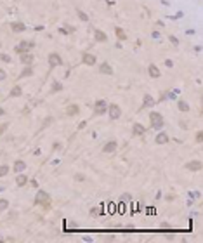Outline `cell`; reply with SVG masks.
I'll use <instances>...</instances> for the list:
<instances>
[{"instance_id": "obj_1", "label": "cell", "mask_w": 203, "mask_h": 243, "mask_svg": "<svg viewBox=\"0 0 203 243\" xmlns=\"http://www.w3.org/2000/svg\"><path fill=\"white\" fill-rule=\"evenodd\" d=\"M35 203L37 205H43L45 208L51 207V195L45 193V191H38L37 196H35Z\"/></svg>"}, {"instance_id": "obj_2", "label": "cell", "mask_w": 203, "mask_h": 243, "mask_svg": "<svg viewBox=\"0 0 203 243\" xmlns=\"http://www.w3.org/2000/svg\"><path fill=\"white\" fill-rule=\"evenodd\" d=\"M149 120H151V127H153V129H162V127H163V116L158 111L149 113Z\"/></svg>"}, {"instance_id": "obj_3", "label": "cell", "mask_w": 203, "mask_h": 243, "mask_svg": "<svg viewBox=\"0 0 203 243\" xmlns=\"http://www.w3.org/2000/svg\"><path fill=\"white\" fill-rule=\"evenodd\" d=\"M94 111L97 113V115H103V113L108 111V103L104 101V99H99V101H95V104H94Z\"/></svg>"}, {"instance_id": "obj_4", "label": "cell", "mask_w": 203, "mask_h": 243, "mask_svg": "<svg viewBox=\"0 0 203 243\" xmlns=\"http://www.w3.org/2000/svg\"><path fill=\"white\" fill-rule=\"evenodd\" d=\"M108 113H110L111 120H118V118L122 116V110H120L116 104H110V106H108Z\"/></svg>"}, {"instance_id": "obj_5", "label": "cell", "mask_w": 203, "mask_h": 243, "mask_svg": "<svg viewBox=\"0 0 203 243\" xmlns=\"http://www.w3.org/2000/svg\"><path fill=\"white\" fill-rule=\"evenodd\" d=\"M35 47V43L33 42H21L18 47H16V52H21V54H24V52H28L30 49H33Z\"/></svg>"}, {"instance_id": "obj_6", "label": "cell", "mask_w": 203, "mask_h": 243, "mask_svg": "<svg viewBox=\"0 0 203 243\" xmlns=\"http://www.w3.org/2000/svg\"><path fill=\"white\" fill-rule=\"evenodd\" d=\"M49 64H51V66H52V68H54V66H61V64H63V59H61V56H59V54H51V56H49Z\"/></svg>"}, {"instance_id": "obj_7", "label": "cell", "mask_w": 203, "mask_h": 243, "mask_svg": "<svg viewBox=\"0 0 203 243\" xmlns=\"http://www.w3.org/2000/svg\"><path fill=\"white\" fill-rule=\"evenodd\" d=\"M186 168H187V170H191V172H198V170L202 168V162H198V160L187 162V163H186Z\"/></svg>"}, {"instance_id": "obj_8", "label": "cell", "mask_w": 203, "mask_h": 243, "mask_svg": "<svg viewBox=\"0 0 203 243\" xmlns=\"http://www.w3.org/2000/svg\"><path fill=\"white\" fill-rule=\"evenodd\" d=\"M82 59H83V63H85L87 66H94V64L97 63L95 56H94V54H89V52H87V54H83V57H82Z\"/></svg>"}, {"instance_id": "obj_9", "label": "cell", "mask_w": 203, "mask_h": 243, "mask_svg": "<svg viewBox=\"0 0 203 243\" xmlns=\"http://www.w3.org/2000/svg\"><path fill=\"white\" fill-rule=\"evenodd\" d=\"M94 38L95 42H108V35L101 30H94Z\"/></svg>"}, {"instance_id": "obj_10", "label": "cell", "mask_w": 203, "mask_h": 243, "mask_svg": "<svg viewBox=\"0 0 203 243\" xmlns=\"http://www.w3.org/2000/svg\"><path fill=\"white\" fill-rule=\"evenodd\" d=\"M116 146H118L116 141H110V143L103 148V151H104V153H115V151H116Z\"/></svg>"}, {"instance_id": "obj_11", "label": "cell", "mask_w": 203, "mask_h": 243, "mask_svg": "<svg viewBox=\"0 0 203 243\" xmlns=\"http://www.w3.org/2000/svg\"><path fill=\"white\" fill-rule=\"evenodd\" d=\"M33 61H35V57L31 56V54H28V52H24V54L21 56V63H23V64H31Z\"/></svg>"}, {"instance_id": "obj_12", "label": "cell", "mask_w": 203, "mask_h": 243, "mask_svg": "<svg viewBox=\"0 0 203 243\" xmlns=\"http://www.w3.org/2000/svg\"><path fill=\"white\" fill-rule=\"evenodd\" d=\"M11 28H12V31H16V33H21V31H24V30H26V26H24L23 23H12V24H11Z\"/></svg>"}, {"instance_id": "obj_13", "label": "cell", "mask_w": 203, "mask_h": 243, "mask_svg": "<svg viewBox=\"0 0 203 243\" xmlns=\"http://www.w3.org/2000/svg\"><path fill=\"white\" fill-rule=\"evenodd\" d=\"M149 76H153V78H158V76L162 75V73H160V70H158V68H156V66H155V64H149Z\"/></svg>"}, {"instance_id": "obj_14", "label": "cell", "mask_w": 203, "mask_h": 243, "mask_svg": "<svg viewBox=\"0 0 203 243\" xmlns=\"http://www.w3.org/2000/svg\"><path fill=\"white\" fill-rule=\"evenodd\" d=\"M99 71H101L103 75H111V73H113V70H111V66L108 64V63H103V64H101V70H99Z\"/></svg>"}, {"instance_id": "obj_15", "label": "cell", "mask_w": 203, "mask_h": 243, "mask_svg": "<svg viewBox=\"0 0 203 243\" xmlns=\"http://www.w3.org/2000/svg\"><path fill=\"white\" fill-rule=\"evenodd\" d=\"M165 143H168V135H167L165 132H163V134H158V135H156V144H165Z\"/></svg>"}, {"instance_id": "obj_16", "label": "cell", "mask_w": 203, "mask_h": 243, "mask_svg": "<svg viewBox=\"0 0 203 243\" xmlns=\"http://www.w3.org/2000/svg\"><path fill=\"white\" fill-rule=\"evenodd\" d=\"M132 130H134V134H135V135H142V134H144V132H146V129H144V127H142V125H141V123H135V125H134V129H132Z\"/></svg>"}, {"instance_id": "obj_17", "label": "cell", "mask_w": 203, "mask_h": 243, "mask_svg": "<svg viewBox=\"0 0 203 243\" xmlns=\"http://www.w3.org/2000/svg\"><path fill=\"white\" fill-rule=\"evenodd\" d=\"M14 170H16V172H23V170H24V168H26V163H24V162H23V160H18V162H16V163H14Z\"/></svg>"}, {"instance_id": "obj_18", "label": "cell", "mask_w": 203, "mask_h": 243, "mask_svg": "<svg viewBox=\"0 0 203 243\" xmlns=\"http://www.w3.org/2000/svg\"><path fill=\"white\" fill-rule=\"evenodd\" d=\"M26 182H28V177H26V175H18V177H16V184H18V186H24Z\"/></svg>"}, {"instance_id": "obj_19", "label": "cell", "mask_w": 203, "mask_h": 243, "mask_svg": "<svg viewBox=\"0 0 203 243\" xmlns=\"http://www.w3.org/2000/svg\"><path fill=\"white\" fill-rule=\"evenodd\" d=\"M177 108H179V110H181V111H189V104H187V103H184V101H179V103H177Z\"/></svg>"}, {"instance_id": "obj_20", "label": "cell", "mask_w": 203, "mask_h": 243, "mask_svg": "<svg viewBox=\"0 0 203 243\" xmlns=\"http://www.w3.org/2000/svg\"><path fill=\"white\" fill-rule=\"evenodd\" d=\"M76 113H78V106H68V108H66V115H70V116H73V115H76Z\"/></svg>"}, {"instance_id": "obj_21", "label": "cell", "mask_w": 203, "mask_h": 243, "mask_svg": "<svg viewBox=\"0 0 203 243\" xmlns=\"http://www.w3.org/2000/svg\"><path fill=\"white\" fill-rule=\"evenodd\" d=\"M21 92H23V91H21V87H19V85H16V87L11 91V97H19V95H21Z\"/></svg>"}, {"instance_id": "obj_22", "label": "cell", "mask_w": 203, "mask_h": 243, "mask_svg": "<svg viewBox=\"0 0 203 243\" xmlns=\"http://www.w3.org/2000/svg\"><path fill=\"white\" fill-rule=\"evenodd\" d=\"M153 104H155V101H153V99H151V95H144V108H148V106H153Z\"/></svg>"}, {"instance_id": "obj_23", "label": "cell", "mask_w": 203, "mask_h": 243, "mask_svg": "<svg viewBox=\"0 0 203 243\" xmlns=\"http://www.w3.org/2000/svg\"><path fill=\"white\" fill-rule=\"evenodd\" d=\"M7 174H9V167L7 165H0V177H4Z\"/></svg>"}, {"instance_id": "obj_24", "label": "cell", "mask_w": 203, "mask_h": 243, "mask_svg": "<svg viewBox=\"0 0 203 243\" xmlns=\"http://www.w3.org/2000/svg\"><path fill=\"white\" fill-rule=\"evenodd\" d=\"M63 89V83L61 82H54V85H52V92H59Z\"/></svg>"}, {"instance_id": "obj_25", "label": "cell", "mask_w": 203, "mask_h": 243, "mask_svg": "<svg viewBox=\"0 0 203 243\" xmlns=\"http://www.w3.org/2000/svg\"><path fill=\"white\" fill-rule=\"evenodd\" d=\"M7 207H9V202H7V200H4V198H2V200H0V212H4V210H5V208H7Z\"/></svg>"}, {"instance_id": "obj_26", "label": "cell", "mask_w": 203, "mask_h": 243, "mask_svg": "<svg viewBox=\"0 0 203 243\" xmlns=\"http://www.w3.org/2000/svg\"><path fill=\"white\" fill-rule=\"evenodd\" d=\"M31 73H33V70H31V68H24V70H23V73H21V76L24 78V76H30Z\"/></svg>"}, {"instance_id": "obj_27", "label": "cell", "mask_w": 203, "mask_h": 243, "mask_svg": "<svg viewBox=\"0 0 203 243\" xmlns=\"http://www.w3.org/2000/svg\"><path fill=\"white\" fill-rule=\"evenodd\" d=\"M116 35H118V38H122V40H125V33H123V30L122 28H116Z\"/></svg>"}, {"instance_id": "obj_28", "label": "cell", "mask_w": 203, "mask_h": 243, "mask_svg": "<svg viewBox=\"0 0 203 243\" xmlns=\"http://www.w3.org/2000/svg\"><path fill=\"white\" fill-rule=\"evenodd\" d=\"M78 16H80V18L83 19V21H89V16H87L85 12H82V11H78Z\"/></svg>"}, {"instance_id": "obj_29", "label": "cell", "mask_w": 203, "mask_h": 243, "mask_svg": "<svg viewBox=\"0 0 203 243\" xmlns=\"http://www.w3.org/2000/svg\"><path fill=\"white\" fill-rule=\"evenodd\" d=\"M0 59H2V61H5V63H11V57L7 56V54H0Z\"/></svg>"}, {"instance_id": "obj_30", "label": "cell", "mask_w": 203, "mask_h": 243, "mask_svg": "<svg viewBox=\"0 0 203 243\" xmlns=\"http://www.w3.org/2000/svg\"><path fill=\"white\" fill-rule=\"evenodd\" d=\"M196 141H198V143H202V141H203V134H202V132L196 134Z\"/></svg>"}, {"instance_id": "obj_31", "label": "cell", "mask_w": 203, "mask_h": 243, "mask_svg": "<svg viewBox=\"0 0 203 243\" xmlns=\"http://www.w3.org/2000/svg\"><path fill=\"white\" fill-rule=\"evenodd\" d=\"M5 71H4V70H0V82H2V80H5Z\"/></svg>"}, {"instance_id": "obj_32", "label": "cell", "mask_w": 203, "mask_h": 243, "mask_svg": "<svg viewBox=\"0 0 203 243\" xmlns=\"http://www.w3.org/2000/svg\"><path fill=\"white\" fill-rule=\"evenodd\" d=\"M170 42H172L174 45H177V38H175V37H170Z\"/></svg>"}, {"instance_id": "obj_33", "label": "cell", "mask_w": 203, "mask_h": 243, "mask_svg": "<svg viewBox=\"0 0 203 243\" xmlns=\"http://www.w3.org/2000/svg\"><path fill=\"white\" fill-rule=\"evenodd\" d=\"M2 115H4V110H2V108H0V116H2Z\"/></svg>"}]
</instances>
